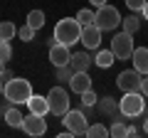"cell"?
<instances>
[{
  "instance_id": "cell-1",
  "label": "cell",
  "mask_w": 148,
  "mask_h": 138,
  "mask_svg": "<svg viewBox=\"0 0 148 138\" xmlns=\"http://www.w3.org/2000/svg\"><path fill=\"white\" fill-rule=\"evenodd\" d=\"M32 84L22 77H12L10 81H5V89H3V96L10 101L12 106H20V104H27L32 99Z\"/></svg>"
},
{
  "instance_id": "cell-2",
  "label": "cell",
  "mask_w": 148,
  "mask_h": 138,
  "mask_svg": "<svg viewBox=\"0 0 148 138\" xmlns=\"http://www.w3.org/2000/svg\"><path fill=\"white\" fill-rule=\"evenodd\" d=\"M52 37L57 40L59 44H67V47H72V44H74V42H79V37H82V22L77 20V17H62V20L54 25Z\"/></svg>"
},
{
  "instance_id": "cell-3",
  "label": "cell",
  "mask_w": 148,
  "mask_h": 138,
  "mask_svg": "<svg viewBox=\"0 0 148 138\" xmlns=\"http://www.w3.org/2000/svg\"><path fill=\"white\" fill-rule=\"evenodd\" d=\"M121 12L116 10L114 5H101V8H96V12H94V25L99 27L101 32H114L119 25H121Z\"/></svg>"
},
{
  "instance_id": "cell-4",
  "label": "cell",
  "mask_w": 148,
  "mask_h": 138,
  "mask_svg": "<svg viewBox=\"0 0 148 138\" xmlns=\"http://www.w3.org/2000/svg\"><path fill=\"white\" fill-rule=\"evenodd\" d=\"M143 109H146V96H143L141 91H126L123 99H119V111H121L123 116H128V118L141 116Z\"/></svg>"
},
{
  "instance_id": "cell-5",
  "label": "cell",
  "mask_w": 148,
  "mask_h": 138,
  "mask_svg": "<svg viewBox=\"0 0 148 138\" xmlns=\"http://www.w3.org/2000/svg\"><path fill=\"white\" fill-rule=\"evenodd\" d=\"M47 104H49V113H54V116H64V113L69 111V94L67 89H62V86H52L47 94Z\"/></svg>"
},
{
  "instance_id": "cell-6",
  "label": "cell",
  "mask_w": 148,
  "mask_h": 138,
  "mask_svg": "<svg viewBox=\"0 0 148 138\" xmlns=\"http://www.w3.org/2000/svg\"><path fill=\"white\" fill-rule=\"evenodd\" d=\"M62 123H64V128H67L72 136H84V133H86V126H89L84 111H79V109H74V111L69 109V111L62 116Z\"/></svg>"
},
{
  "instance_id": "cell-7",
  "label": "cell",
  "mask_w": 148,
  "mask_h": 138,
  "mask_svg": "<svg viewBox=\"0 0 148 138\" xmlns=\"http://www.w3.org/2000/svg\"><path fill=\"white\" fill-rule=\"evenodd\" d=\"M133 49H136L133 47V35H128V32L114 35V40H111V52H114L116 59H131Z\"/></svg>"
},
{
  "instance_id": "cell-8",
  "label": "cell",
  "mask_w": 148,
  "mask_h": 138,
  "mask_svg": "<svg viewBox=\"0 0 148 138\" xmlns=\"http://www.w3.org/2000/svg\"><path fill=\"white\" fill-rule=\"evenodd\" d=\"M20 128L27 133V136H45V133H47V121H45V116L30 111V116L22 118V126Z\"/></svg>"
},
{
  "instance_id": "cell-9",
  "label": "cell",
  "mask_w": 148,
  "mask_h": 138,
  "mask_svg": "<svg viewBox=\"0 0 148 138\" xmlns=\"http://www.w3.org/2000/svg\"><path fill=\"white\" fill-rule=\"evenodd\" d=\"M141 79L143 74H138L136 69H126V72H121L116 79V86L126 94V91H141Z\"/></svg>"
},
{
  "instance_id": "cell-10",
  "label": "cell",
  "mask_w": 148,
  "mask_h": 138,
  "mask_svg": "<svg viewBox=\"0 0 148 138\" xmlns=\"http://www.w3.org/2000/svg\"><path fill=\"white\" fill-rule=\"evenodd\" d=\"M101 35H104V32H101L94 22H91V25H82V37H79V42L84 44L86 49H99V47H101Z\"/></svg>"
},
{
  "instance_id": "cell-11",
  "label": "cell",
  "mask_w": 148,
  "mask_h": 138,
  "mask_svg": "<svg viewBox=\"0 0 148 138\" xmlns=\"http://www.w3.org/2000/svg\"><path fill=\"white\" fill-rule=\"evenodd\" d=\"M69 59H72V52H69L67 44H49V62H52V67H64V64H69Z\"/></svg>"
},
{
  "instance_id": "cell-12",
  "label": "cell",
  "mask_w": 148,
  "mask_h": 138,
  "mask_svg": "<svg viewBox=\"0 0 148 138\" xmlns=\"http://www.w3.org/2000/svg\"><path fill=\"white\" fill-rule=\"evenodd\" d=\"M67 84H69V89H72L74 94H84L86 89H94V86H91V77L86 74V72H74Z\"/></svg>"
},
{
  "instance_id": "cell-13",
  "label": "cell",
  "mask_w": 148,
  "mask_h": 138,
  "mask_svg": "<svg viewBox=\"0 0 148 138\" xmlns=\"http://www.w3.org/2000/svg\"><path fill=\"white\" fill-rule=\"evenodd\" d=\"M91 64H94V57H91L89 52H74L72 59H69V67H72L74 72H86Z\"/></svg>"
},
{
  "instance_id": "cell-14",
  "label": "cell",
  "mask_w": 148,
  "mask_h": 138,
  "mask_svg": "<svg viewBox=\"0 0 148 138\" xmlns=\"http://www.w3.org/2000/svg\"><path fill=\"white\" fill-rule=\"evenodd\" d=\"M131 59H133V69L138 74H148V47H136Z\"/></svg>"
},
{
  "instance_id": "cell-15",
  "label": "cell",
  "mask_w": 148,
  "mask_h": 138,
  "mask_svg": "<svg viewBox=\"0 0 148 138\" xmlns=\"http://www.w3.org/2000/svg\"><path fill=\"white\" fill-rule=\"evenodd\" d=\"M27 106H30L32 113H40V116H47V113H49L47 96H37V94H32V99L27 101Z\"/></svg>"
},
{
  "instance_id": "cell-16",
  "label": "cell",
  "mask_w": 148,
  "mask_h": 138,
  "mask_svg": "<svg viewBox=\"0 0 148 138\" xmlns=\"http://www.w3.org/2000/svg\"><path fill=\"white\" fill-rule=\"evenodd\" d=\"M99 111L104 113V116H116L119 111V101L114 99V96H106V99H99Z\"/></svg>"
},
{
  "instance_id": "cell-17",
  "label": "cell",
  "mask_w": 148,
  "mask_h": 138,
  "mask_svg": "<svg viewBox=\"0 0 148 138\" xmlns=\"http://www.w3.org/2000/svg\"><path fill=\"white\" fill-rule=\"evenodd\" d=\"M114 52L111 49H96V54H94V64L96 67H101V69H109L111 64H114Z\"/></svg>"
},
{
  "instance_id": "cell-18",
  "label": "cell",
  "mask_w": 148,
  "mask_h": 138,
  "mask_svg": "<svg viewBox=\"0 0 148 138\" xmlns=\"http://www.w3.org/2000/svg\"><path fill=\"white\" fill-rule=\"evenodd\" d=\"M121 25H123V32H128V35H136V32L141 30V17H138V12H131L128 17H123Z\"/></svg>"
},
{
  "instance_id": "cell-19",
  "label": "cell",
  "mask_w": 148,
  "mask_h": 138,
  "mask_svg": "<svg viewBox=\"0 0 148 138\" xmlns=\"http://www.w3.org/2000/svg\"><path fill=\"white\" fill-rule=\"evenodd\" d=\"M22 118H25V116L17 111V106H8V109H5V123H8V126L20 128V126H22Z\"/></svg>"
},
{
  "instance_id": "cell-20",
  "label": "cell",
  "mask_w": 148,
  "mask_h": 138,
  "mask_svg": "<svg viewBox=\"0 0 148 138\" xmlns=\"http://www.w3.org/2000/svg\"><path fill=\"white\" fill-rule=\"evenodd\" d=\"M25 22L32 27V30H42V27H45V12L42 10H30Z\"/></svg>"
},
{
  "instance_id": "cell-21",
  "label": "cell",
  "mask_w": 148,
  "mask_h": 138,
  "mask_svg": "<svg viewBox=\"0 0 148 138\" xmlns=\"http://www.w3.org/2000/svg\"><path fill=\"white\" fill-rule=\"evenodd\" d=\"M84 136H89V138H106V136H109V128L101 126V123H91V126H86Z\"/></svg>"
},
{
  "instance_id": "cell-22",
  "label": "cell",
  "mask_w": 148,
  "mask_h": 138,
  "mask_svg": "<svg viewBox=\"0 0 148 138\" xmlns=\"http://www.w3.org/2000/svg\"><path fill=\"white\" fill-rule=\"evenodd\" d=\"M15 35H17V27L12 22H0V40H8L10 42Z\"/></svg>"
},
{
  "instance_id": "cell-23",
  "label": "cell",
  "mask_w": 148,
  "mask_h": 138,
  "mask_svg": "<svg viewBox=\"0 0 148 138\" xmlns=\"http://www.w3.org/2000/svg\"><path fill=\"white\" fill-rule=\"evenodd\" d=\"M79 96H82V104H84L86 109H94L96 104H99V96L94 94V89H86L84 94H79Z\"/></svg>"
},
{
  "instance_id": "cell-24",
  "label": "cell",
  "mask_w": 148,
  "mask_h": 138,
  "mask_svg": "<svg viewBox=\"0 0 148 138\" xmlns=\"http://www.w3.org/2000/svg\"><path fill=\"white\" fill-rule=\"evenodd\" d=\"M35 32H37V30H32V27L25 22V25H22L20 30H17V37H20L22 42H32V40H35Z\"/></svg>"
},
{
  "instance_id": "cell-25",
  "label": "cell",
  "mask_w": 148,
  "mask_h": 138,
  "mask_svg": "<svg viewBox=\"0 0 148 138\" xmlns=\"http://www.w3.org/2000/svg\"><path fill=\"white\" fill-rule=\"evenodd\" d=\"M77 20H79L82 25H91V22H94V10H89V8H82V10L77 12Z\"/></svg>"
},
{
  "instance_id": "cell-26",
  "label": "cell",
  "mask_w": 148,
  "mask_h": 138,
  "mask_svg": "<svg viewBox=\"0 0 148 138\" xmlns=\"http://www.w3.org/2000/svg\"><path fill=\"white\" fill-rule=\"evenodd\" d=\"M54 69H57V81H69L72 74H74V69L69 67V64H64V67H54Z\"/></svg>"
},
{
  "instance_id": "cell-27",
  "label": "cell",
  "mask_w": 148,
  "mask_h": 138,
  "mask_svg": "<svg viewBox=\"0 0 148 138\" xmlns=\"http://www.w3.org/2000/svg\"><path fill=\"white\" fill-rule=\"evenodd\" d=\"M10 57H12L10 42H8V40H0V59H3V62H10Z\"/></svg>"
},
{
  "instance_id": "cell-28",
  "label": "cell",
  "mask_w": 148,
  "mask_h": 138,
  "mask_svg": "<svg viewBox=\"0 0 148 138\" xmlns=\"http://www.w3.org/2000/svg\"><path fill=\"white\" fill-rule=\"evenodd\" d=\"M123 3H126V8L131 12H141L143 5H146V0H123Z\"/></svg>"
},
{
  "instance_id": "cell-29",
  "label": "cell",
  "mask_w": 148,
  "mask_h": 138,
  "mask_svg": "<svg viewBox=\"0 0 148 138\" xmlns=\"http://www.w3.org/2000/svg\"><path fill=\"white\" fill-rule=\"evenodd\" d=\"M141 94L148 99V74H143V79H141Z\"/></svg>"
},
{
  "instance_id": "cell-30",
  "label": "cell",
  "mask_w": 148,
  "mask_h": 138,
  "mask_svg": "<svg viewBox=\"0 0 148 138\" xmlns=\"http://www.w3.org/2000/svg\"><path fill=\"white\" fill-rule=\"evenodd\" d=\"M0 77H3V81H10L12 77H15V74H12L10 69H3V74H0Z\"/></svg>"
},
{
  "instance_id": "cell-31",
  "label": "cell",
  "mask_w": 148,
  "mask_h": 138,
  "mask_svg": "<svg viewBox=\"0 0 148 138\" xmlns=\"http://www.w3.org/2000/svg\"><path fill=\"white\" fill-rule=\"evenodd\" d=\"M89 3H91V5H94V8H101V5H106L109 0H89Z\"/></svg>"
},
{
  "instance_id": "cell-32",
  "label": "cell",
  "mask_w": 148,
  "mask_h": 138,
  "mask_svg": "<svg viewBox=\"0 0 148 138\" xmlns=\"http://www.w3.org/2000/svg\"><path fill=\"white\" fill-rule=\"evenodd\" d=\"M141 12H143V17L148 20V0H146V5H143V10H141Z\"/></svg>"
},
{
  "instance_id": "cell-33",
  "label": "cell",
  "mask_w": 148,
  "mask_h": 138,
  "mask_svg": "<svg viewBox=\"0 0 148 138\" xmlns=\"http://www.w3.org/2000/svg\"><path fill=\"white\" fill-rule=\"evenodd\" d=\"M143 133H148V116H146V121H143Z\"/></svg>"
},
{
  "instance_id": "cell-34",
  "label": "cell",
  "mask_w": 148,
  "mask_h": 138,
  "mask_svg": "<svg viewBox=\"0 0 148 138\" xmlns=\"http://www.w3.org/2000/svg\"><path fill=\"white\" fill-rule=\"evenodd\" d=\"M3 89H5V81H3V77H0V96H3Z\"/></svg>"
},
{
  "instance_id": "cell-35",
  "label": "cell",
  "mask_w": 148,
  "mask_h": 138,
  "mask_svg": "<svg viewBox=\"0 0 148 138\" xmlns=\"http://www.w3.org/2000/svg\"><path fill=\"white\" fill-rule=\"evenodd\" d=\"M3 69H5V62H3V59H0V74H3Z\"/></svg>"
}]
</instances>
